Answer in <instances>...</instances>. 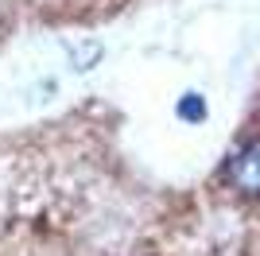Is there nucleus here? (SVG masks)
<instances>
[{"label": "nucleus", "mask_w": 260, "mask_h": 256, "mask_svg": "<svg viewBox=\"0 0 260 256\" xmlns=\"http://www.w3.org/2000/svg\"><path fill=\"white\" fill-rule=\"evenodd\" d=\"M229 190L245 194V198H260V136L241 144L233 155L225 159V171H221Z\"/></svg>", "instance_id": "obj_1"}]
</instances>
